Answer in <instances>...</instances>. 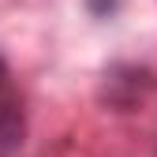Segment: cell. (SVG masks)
Instances as JSON below:
<instances>
[{"label": "cell", "mask_w": 157, "mask_h": 157, "mask_svg": "<svg viewBox=\"0 0 157 157\" xmlns=\"http://www.w3.org/2000/svg\"><path fill=\"white\" fill-rule=\"evenodd\" d=\"M15 142H23V97L0 56V146H15Z\"/></svg>", "instance_id": "2"}, {"label": "cell", "mask_w": 157, "mask_h": 157, "mask_svg": "<svg viewBox=\"0 0 157 157\" xmlns=\"http://www.w3.org/2000/svg\"><path fill=\"white\" fill-rule=\"evenodd\" d=\"M142 90H153V75L142 71V67H135V64L112 67L105 75V97L116 109H135L142 101Z\"/></svg>", "instance_id": "1"}, {"label": "cell", "mask_w": 157, "mask_h": 157, "mask_svg": "<svg viewBox=\"0 0 157 157\" xmlns=\"http://www.w3.org/2000/svg\"><path fill=\"white\" fill-rule=\"evenodd\" d=\"M86 8H90V15H97V19H109V15L120 11V0H86Z\"/></svg>", "instance_id": "3"}]
</instances>
